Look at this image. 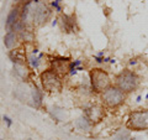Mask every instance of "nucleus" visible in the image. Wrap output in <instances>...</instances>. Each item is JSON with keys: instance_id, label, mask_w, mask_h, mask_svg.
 Masks as SVG:
<instances>
[{"instance_id": "f03ea898", "label": "nucleus", "mask_w": 148, "mask_h": 140, "mask_svg": "<svg viewBox=\"0 0 148 140\" xmlns=\"http://www.w3.org/2000/svg\"><path fill=\"white\" fill-rule=\"evenodd\" d=\"M125 93L116 86H110L103 92L101 99L103 103L109 108H116L125 102Z\"/></svg>"}, {"instance_id": "aec40b11", "label": "nucleus", "mask_w": 148, "mask_h": 140, "mask_svg": "<svg viewBox=\"0 0 148 140\" xmlns=\"http://www.w3.org/2000/svg\"><path fill=\"white\" fill-rule=\"evenodd\" d=\"M27 140H31V139H27Z\"/></svg>"}, {"instance_id": "f257e3e1", "label": "nucleus", "mask_w": 148, "mask_h": 140, "mask_svg": "<svg viewBox=\"0 0 148 140\" xmlns=\"http://www.w3.org/2000/svg\"><path fill=\"white\" fill-rule=\"evenodd\" d=\"M138 77L135 72L125 69L116 76V87H119L123 93L133 92L138 87Z\"/></svg>"}, {"instance_id": "dca6fc26", "label": "nucleus", "mask_w": 148, "mask_h": 140, "mask_svg": "<svg viewBox=\"0 0 148 140\" xmlns=\"http://www.w3.org/2000/svg\"><path fill=\"white\" fill-rule=\"evenodd\" d=\"M82 64V61H79V60H77L75 62H72L71 63V68H75V67H79Z\"/></svg>"}, {"instance_id": "4be33fe9", "label": "nucleus", "mask_w": 148, "mask_h": 140, "mask_svg": "<svg viewBox=\"0 0 148 140\" xmlns=\"http://www.w3.org/2000/svg\"><path fill=\"white\" fill-rule=\"evenodd\" d=\"M0 140H3V139H0Z\"/></svg>"}, {"instance_id": "20e7f679", "label": "nucleus", "mask_w": 148, "mask_h": 140, "mask_svg": "<svg viewBox=\"0 0 148 140\" xmlns=\"http://www.w3.org/2000/svg\"><path fill=\"white\" fill-rule=\"evenodd\" d=\"M90 82L91 87L95 92L103 93L106 88L110 87V77L104 69L94 68L90 71Z\"/></svg>"}, {"instance_id": "39448f33", "label": "nucleus", "mask_w": 148, "mask_h": 140, "mask_svg": "<svg viewBox=\"0 0 148 140\" xmlns=\"http://www.w3.org/2000/svg\"><path fill=\"white\" fill-rule=\"evenodd\" d=\"M41 81H42V86L46 91L48 92H58L62 88V83L59 79L57 72L53 69H47L41 74Z\"/></svg>"}, {"instance_id": "6ab92c4d", "label": "nucleus", "mask_w": 148, "mask_h": 140, "mask_svg": "<svg viewBox=\"0 0 148 140\" xmlns=\"http://www.w3.org/2000/svg\"><path fill=\"white\" fill-rule=\"evenodd\" d=\"M25 1H26V3H27V1H30V0H24V3H25Z\"/></svg>"}, {"instance_id": "ddd939ff", "label": "nucleus", "mask_w": 148, "mask_h": 140, "mask_svg": "<svg viewBox=\"0 0 148 140\" xmlns=\"http://www.w3.org/2000/svg\"><path fill=\"white\" fill-rule=\"evenodd\" d=\"M42 53H40L38 57H35V55L32 56V57L30 58V63H31V66L34 67V68H38L40 66V61H41V58H42Z\"/></svg>"}, {"instance_id": "7ed1b4c3", "label": "nucleus", "mask_w": 148, "mask_h": 140, "mask_svg": "<svg viewBox=\"0 0 148 140\" xmlns=\"http://www.w3.org/2000/svg\"><path fill=\"white\" fill-rule=\"evenodd\" d=\"M127 128L135 132L148 130V109L132 112L127 120Z\"/></svg>"}, {"instance_id": "f8f14e48", "label": "nucleus", "mask_w": 148, "mask_h": 140, "mask_svg": "<svg viewBox=\"0 0 148 140\" xmlns=\"http://www.w3.org/2000/svg\"><path fill=\"white\" fill-rule=\"evenodd\" d=\"M130 138H131V134L128 130H121L115 135L114 140H130Z\"/></svg>"}, {"instance_id": "9d476101", "label": "nucleus", "mask_w": 148, "mask_h": 140, "mask_svg": "<svg viewBox=\"0 0 148 140\" xmlns=\"http://www.w3.org/2000/svg\"><path fill=\"white\" fill-rule=\"evenodd\" d=\"M75 125H77L78 129L82 130V132H89L90 128H91V122L86 118V116H80V118H78V120L75 122Z\"/></svg>"}, {"instance_id": "1a4fd4ad", "label": "nucleus", "mask_w": 148, "mask_h": 140, "mask_svg": "<svg viewBox=\"0 0 148 140\" xmlns=\"http://www.w3.org/2000/svg\"><path fill=\"white\" fill-rule=\"evenodd\" d=\"M16 40H17V36H16V32L14 31H8L5 36H4V45H5L6 49H12L16 44Z\"/></svg>"}, {"instance_id": "f3484780", "label": "nucleus", "mask_w": 148, "mask_h": 140, "mask_svg": "<svg viewBox=\"0 0 148 140\" xmlns=\"http://www.w3.org/2000/svg\"><path fill=\"white\" fill-rule=\"evenodd\" d=\"M94 60H96V62H98V63H103L104 62V58L99 57V56H94Z\"/></svg>"}, {"instance_id": "423d86ee", "label": "nucleus", "mask_w": 148, "mask_h": 140, "mask_svg": "<svg viewBox=\"0 0 148 140\" xmlns=\"http://www.w3.org/2000/svg\"><path fill=\"white\" fill-rule=\"evenodd\" d=\"M49 15V10L45 5H38L35 11H32V20L34 21H38V22H43L47 16Z\"/></svg>"}, {"instance_id": "412c9836", "label": "nucleus", "mask_w": 148, "mask_h": 140, "mask_svg": "<svg viewBox=\"0 0 148 140\" xmlns=\"http://www.w3.org/2000/svg\"><path fill=\"white\" fill-rule=\"evenodd\" d=\"M147 135H148V132H147Z\"/></svg>"}, {"instance_id": "6e6552de", "label": "nucleus", "mask_w": 148, "mask_h": 140, "mask_svg": "<svg viewBox=\"0 0 148 140\" xmlns=\"http://www.w3.org/2000/svg\"><path fill=\"white\" fill-rule=\"evenodd\" d=\"M18 15H20V12H18V9H17V8L12 9V10L8 14L6 20H5V26H6V29H8L9 31H10L11 26L18 20Z\"/></svg>"}, {"instance_id": "a211bd4d", "label": "nucleus", "mask_w": 148, "mask_h": 140, "mask_svg": "<svg viewBox=\"0 0 148 140\" xmlns=\"http://www.w3.org/2000/svg\"><path fill=\"white\" fill-rule=\"evenodd\" d=\"M56 25H57V20H54V21L52 22V26H56Z\"/></svg>"}, {"instance_id": "0eeeda50", "label": "nucleus", "mask_w": 148, "mask_h": 140, "mask_svg": "<svg viewBox=\"0 0 148 140\" xmlns=\"http://www.w3.org/2000/svg\"><path fill=\"white\" fill-rule=\"evenodd\" d=\"M85 114H86V118L89 119L90 122H99L104 116V110L101 109L100 107H91V108L86 109Z\"/></svg>"}, {"instance_id": "9b49d317", "label": "nucleus", "mask_w": 148, "mask_h": 140, "mask_svg": "<svg viewBox=\"0 0 148 140\" xmlns=\"http://www.w3.org/2000/svg\"><path fill=\"white\" fill-rule=\"evenodd\" d=\"M32 99H34V104L36 107H40L42 104V93L37 87L32 88Z\"/></svg>"}, {"instance_id": "4468645a", "label": "nucleus", "mask_w": 148, "mask_h": 140, "mask_svg": "<svg viewBox=\"0 0 148 140\" xmlns=\"http://www.w3.org/2000/svg\"><path fill=\"white\" fill-rule=\"evenodd\" d=\"M3 120H4V122L6 123V125H8L9 128H10L11 125H12V119H10V118H9L8 115H4V116H3Z\"/></svg>"}, {"instance_id": "2eb2a0df", "label": "nucleus", "mask_w": 148, "mask_h": 140, "mask_svg": "<svg viewBox=\"0 0 148 140\" xmlns=\"http://www.w3.org/2000/svg\"><path fill=\"white\" fill-rule=\"evenodd\" d=\"M59 1H61V0H54V1L52 3V5L56 8V10H57V11H61L62 10V8L59 6Z\"/></svg>"}]
</instances>
